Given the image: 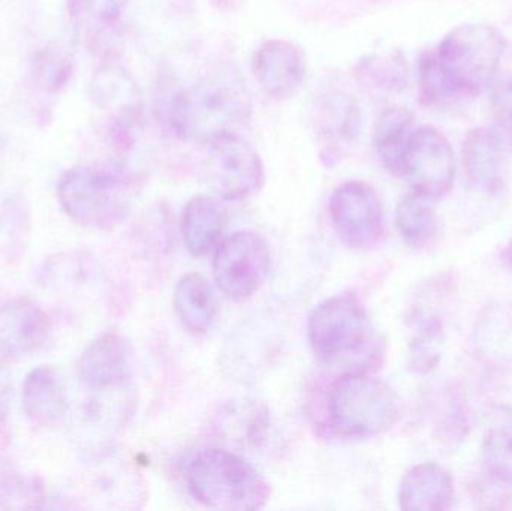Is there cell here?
I'll list each match as a JSON object with an SVG mask.
<instances>
[{
	"label": "cell",
	"instance_id": "cell-1",
	"mask_svg": "<svg viewBox=\"0 0 512 511\" xmlns=\"http://www.w3.org/2000/svg\"><path fill=\"white\" fill-rule=\"evenodd\" d=\"M505 39L487 24H463L451 30L418 62L421 101L444 105L483 92L501 65Z\"/></svg>",
	"mask_w": 512,
	"mask_h": 511
},
{
	"label": "cell",
	"instance_id": "cell-2",
	"mask_svg": "<svg viewBox=\"0 0 512 511\" xmlns=\"http://www.w3.org/2000/svg\"><path fill=\"white\" fill-rule=\"evenodd\" d=\"M252 114V98L242 77L233 72L210 74L168 99V126L183 141L206 144L237 132Z\"/></svg>",
	"mask_w": 512,
	"mask_h": 511
},
{
	"label": "cell",
	"instance_id": "cell-3",
	"mask_svg": "<svg viewBox=\"0 0 512 511\" xmlns=\"http://www.w3.org/2000/svg\"><path fill=\"white\" fill-rule=\"evenodd\" d=\"M137 188V177L125 162H96L66 171L57 185V198L78 225L110 230L128 218Z\"/></svg>",
	"mask_w": 512,
	"mask_h": 511
},
{
	"label": "cell",
	"instance_id": "cell-4",
	"mask_svg": "<svg viewBox=\"0 0 512 511\" xmlns=\"http://www.w3.org/2000/svg\"><path fill=\"white\" fill-rule=\"evenodd\" d=\"M183 480L195 501L216 510H259L270 500V485L243 456L204 449L183 462Z\"/></svg>",
	"mask_w": 512,
	"mask_h": 511
},
{
	"label": "cell",
	"instance_id": "cell-5",
	"mask_svg": "<svg viewBox=\"0 0 512 511\" xmlns=\"http://www.w3.org/2000/svg\"><path fill=\"white\" fill-rule=\"evenodd\" d=\"M307 335L316 356L327 365L357 359L361 371H369L384 354L366 309L354 296H334L319 303L310 314Z\"/></svg>",
	"mask_w": 512,
	"mask_h": 511
},
{
	"label": "cell",
	"instance_id": "cell-6",
	"mask_svg": "<svg viewBox=\"0 0 512 511\" xmlns=\"http://www.w3.org/2000/svg\"><path fill=\"white\" fill-rule=\"evenodd\" d=\"M399 417V396L369 371L346 372L328 392V419L342 437H376L390 431Z\"/></svg>",
	"mask_w": 512,
	"mask_h": 511
},
{
	"label": "cell",
	"instance_id": "cell-7",
	"mask_svg": "<svg viewBox=\"0 0 512 511\" xmlns=\"http://www.w3.org/2000/svg\"><path fill=\"white\" fill-rule=\"evenodd\" d=\"M206 147L207 180L219 198L240 201L256 194L265 183L261 156L237 132L218 135Z\"/></svg>",
	"mask_w": 512,
	"mask_h": 511
},
{
	"label": "cell",
	"instance_id": "cell-8",
	"mask_svg": "<svg viewBox=\"0 0 512 511\" xmlns=\"http://www.w3.org/2000/svg\"><path fill=\"white\" fill-rule=\"evenodd\" d=\"M270 264V249L264 237L254 231H239L219 243L213 276L228 299L245 302L264 285Z\"/></svg>",
	"mask_w": 512,
	"mask_h": 511
},
{
	"label": "cell",
	"instance_id": "cell-9",
	"mask_svg": "<svg viewBox=\"0 0 512 511\" xmlns=\"http://www.w3.org/2000/svg\"><path fill=\"white\" fill-rule=\"evenodd\" d=\"M399 177L411 185L415 194L433 203L441 200L456 179V158L450 141L436 129H414L403 153Z\"/></svg>",
	"mask_w": 512,
	"mask_h": 511
},
{
	"label": "cell",
	"instance_id": "cell-10",
	"mask_svg": "<svg viewBox=\"0 0 512 511\" xmlns=\"http://www.w3.org/2000/svg\"><path fill=\"white\" fill-rule=\"evenodd\" d=\"M360 104L346 90L328 89L313 99L310 123L319 143V156L327 167L336 165L360 137Z\"/></svg>",
	"mask_w": 512,
	"mask_h": 511
},
{
	"label": "cell",
	"instance_id": "cell-11",
	"mask_svg": "<svg viewBox=\"0 0 512 511\" xmlns=\"http://www.w3.org/2000/svg\"><path fill=\"white\" fill-rule=\"evenodd\" d=\"M331 222L351 248H369L384 231V209L378 192L360 180L343 183L328 201Z\"/></svg>",
	"mask_w": 512,
	"mask_h": 511
},
{
	"label": "cell",
	"instance_id": "cell-12",
	"mask_svg": "<svg viewBox=\"0 0 512 511\" xmlns=\"http://www.w3.org/2000/svg\"><path fill=\"white\" fill-rule=\"evenodd\" d=\"M132 374V348L123 336L105 333L81 354L78 375L90 392H114L128 384Z\"/></svg>",
	"mask_w": 512,
	"mask_h": 511
},
{
	"label": "cell",
	"instance_id": "cell-13",
	"mask_svg": "<svg viewBox=\"0 0 512 511\" xmlns=\"http://www.w3.org/2000/svg\"><path fill=\"white\" fill-rule=\"evenodd\" d=\"M51 333L48 315L27 297L0 306V357L20 359L44 347Z\"/></svg>",
	"mask_w": 512,
	"mask_h": 511
},
{
	"label": "cell",
	"instance_id": "cell-14",
	"mask_svg": "<svg viewBox=\"0 0 512 511\" xmlns=\"http://www.w3.org/2000/svg\"><path fill=\"white\" fill-rule=\"evenodd\" d=\"M252 68L262 92L273 99L294 95L306 74L303 54L286 39L265 41L255 51Z\"/></svg>",
	"mask_w": 512,
	"mask_h": 511
},
{
	"label": "cell",
	"instance_id": "cell-15",
	"mask_svg": "<svg viewBox=\"0 0 512 511\" xmlns=\"http://www.w3.org/2000/svg\"><path fill=\"white\" fill-rule=\"evenodd\" d=\"M453 501V477L441 465H415L400 483L399 503L403 510L444 511L451 509Z\"/></svg>",
	"mask_w": 512,
	"mask_h": 511
},
{
	"label": "cell",
	"instance_id": "cell-16",
	"mask_svg": "<svg viewBox=\"0 0 512 511\" xmlns=\"http://www.w3.org/2000/svg\"><path fill=\"white\" fill-rule=\"evenodd\" d=\"M23 408L38 425H53L68 411V393L62 375L53 366H38L23 383Z\"/></svg>",
	"mask_w": 512,
	"mask_h": 511
},
{
	"label": "cell",
	"instance_id": "cell-17",
	"mask_svg": "<svg viewBox=\"0 0 512 511\" xmlns=\"http://www.w3.org/2000/svg\"><path fill=\"white\" fill-rule=\"evenodd\" d=\"M227 210L216 198L198 195L185 206L182 215V236L194 257H204L221 243L227 227Z\"/></svg>",
	"mask_w": 512,
	"mask_h": 511
},
{
	"label": "cell",
	"instance_id": "cell-18",
	"mask_svg": "<svg viewBox=\"0 0 512 511\" xmlns=\"http://www.w3.org/2000/svg\"><path fill=\"white\" fill-rule=\"evenodd\" d=\"M174 308L183 326L195 335L209 332L218 314L212 285L200 273H188L174 291Z\"/></svg>",
	"mask_w": 512,
	"mask_h": 511
},
{
	"label": "cell",
	"instance_id": "cell-19",
	"mask_svg": "<svg viewBox=\"0 0 512 511\" xmlns=\"http://www.w3.org/2000/svg\"><path fill=\"white\" fill-rule=\"evenodd\" d=\"M501 147L487 129H475L463 144V164L475 188L495 194L502 188Z\"/></svg>",
	"mask_w": 512,
	"mask_h": 511
},
{
	"label": "cell",
	"instance_id": "cell-20",
	"mask_svg": "<svg viewBox=\"0 0 512 511\" xmlns=\"http://www.w3.org/2000/svg\"><path fill=\"white\" fill-rule=\"evenodd\" d=\"M414 129V116L402 107L388 108L376 122L373 132L376 155L382 165L396 176H399L403 153Z\"/></svg>",
	"mask_w": 512,
	"mask_h": 511
},
{
	"label": "cell",
	"instance_id": "cell-21",
	"mask_svg": "<svg viewBox=\"0 0 512 511\" xmlns=\"http://www.w3.org/2000/svg\"><path fill=\"white\" fill-rule=\"evenodd\" d=\"M354 77L369 95H391L408 86V66L399 53L370 54L355 66Z\"/></svg>",
	"mask_w": 512,
	"mask_h": 511
},
{
	"label": "cell",
	"instance_id": "cell-22",
	"mask_svg": "<svg viewBox=\"0 0 512 511\" xmlns=\"http://www.w3.org/2000/svg\"><path fill=\"white\" fill-rule=\"evenodd\" d=\"M433 201L411 192L400 200L396 210V227L403 242L414 249H423L438 234L439 222Z\"/></svg>",
	"mask_w": 512,
	"mask_h": 511
},
{
	"label": "cell",
	"instance_id": "cell-23",
	"mask_svg": "<svg viewBox=\"0 0 512 511\" xmlns=\"http://www.w3.org/2000/svg\"><path fill=\"white\" fill-rule=\"evenodd\" d=\"M444 345V323L436 314L415 317V335L409 344L408 368L415 374L426 375L441 362Z\"/></svg>",
	"mask_w": 512,
	"mask_h": 511
},
{
	"label": "cell",
	"instance_id": "cell-24",
	"mask_svg": "<svg viewBox=\"0 0 512 511\" xmlns=\"http://www.w3.org/2000/svg\"><path fill=\"white\" fill-rule=\"evenodd\" d=\"M129 0H68L75 24L87 35H102L122 20Z\"/></svg>",
	"mask_w": 512,
	"mask_h": 511
},
{
	"label": "cell",
	"instance_id": "cell-25",
	"mask_svg": "<svg viewBox=\"0 0 512 511\" xmlns=\"http://www.w3.org/2000/svg\"><path fill=\"white\" fill-rule=\"evenodd\" d=\"M483 455L493 479L512 483V416L504 417L486 432Z\"/></svg>",
	"mask_w": 512,
	"mask_h": 511
},
{
	"label": "cell",
	"instance_id": "cell-26",
	"mask_svg": "<svg viewBox=\"0 0 512 511\" xmlns=\"http://www.w3.org/2000/svg\"><path fill=\"white\" fill-rule=\"evenodd\" d=\"M42 501L41 486L0 458V509H41Z\"/></svg>",
	"mask_w": 512,
	"mask_h": 511
},
{
	"label": "cell",
	"instance_id": "cell-27",
	"mask_svg": "<svg viewBox=\"0 0 512 511\" xmlns=\"http://www.w3.org/2000/svg\"><path fill=\"white\" fill-rule=\"evenodd\" d=\"M71 72V59L59 51V48H45L36 54L32 74L38 89L44 90L45 93L59 92L60 87L68 81Z\"/></svg>",
	"mask_w": 512,
	"mask_h": 511
},
{
	"label": "cell",
	"instance_id": "cell-28",
	"mask_svg": "<svg viewBox=\"0 0 512 511\" xmlns=\"http://www.w3.org/2000/svg\"><path fill=\"white\" fill-rule=\"evenodd\" d=\"M489 131L502 152L512 153V78L499 80L493 87Z\"/></svg>",
	"mask_w": 512,
	"mask_h": 511
},
{
	"label": "cell",
	"instance_id": "cell-29",
	"mask_svg": "<svg viewBox=\"0 0 512 511\" xmlns=\"http://www.w3.org/2000/svg\"><path fill=\"white\" fill-rule=\"evenodd\" d=\"M510 264L512 267V242H511V246H510Z\"/></svg>",
	"mask_w": 512,
	"mask_h": 511
}]
</instances>
